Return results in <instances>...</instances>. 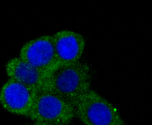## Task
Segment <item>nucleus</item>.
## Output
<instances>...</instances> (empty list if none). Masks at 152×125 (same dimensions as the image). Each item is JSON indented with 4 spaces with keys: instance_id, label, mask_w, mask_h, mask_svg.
I'll return each instance as SVG.
<instances>
[{
    "instance_id": "1",
    "label": "nucleus",
    "mask_w": 152,
    "mask_h": 125,
    "mask_svg": "<svg viewBox=\"0 0 152 125\" xmlns=\"http://www.w3.org/2000/svg\"><path fill=\"white\" fill-rule=\"evenodd\" d=\"M90 72L86 64L78 62L58 64L50 72L44 90L60 96L75 107L91 89Z\"/></svg>"
},
{
    "instance_id": "2",
    "label": "nucleus",
    "mask_w": 152,
    "mask_h": 125,
    "mask_svg": "<svg viewBox=\"0 0 152 125\" xmlns=\"http://www.w3.org/2000/svg\"><path fill=\"white\" fill-rule=\"evenodd\" d=\"M74 108L75 116L84 125H126L117 108L93 90L88 91Z\"/></svg>"
},
{
    "instance_id": "3",
    "label": "nucleus",
    "mask_w": 152,
    "mask_h": 125,
    "mask_svg": "<svg viewBox=\"0 0 152 125\" xmlns=\"http://www.w3.org/2000/svg\"><path fill=\"white\" fill-rule=\"evenodd\" d=\"M75 116V108L48 90L37 93L27 117L35 122L68 125Z\"/></svg>"
},
{
    "instance_id": "4",
    "label": "nucleus",
    "mask_w": 152,
    "mask_h": 125,
    "mask_svg": "<svg viewBox=\"0 0 152 125\" xmlns=\"http://www.w3.org/2000/svg\"><path fill=\"white\" fill-rule=\"evenodd\" d=\"M19 58L38 70L50 73L58 65L52 35H45L26 42Z\"/></svg>"
},
{
    "instance_id": "5",
    "label": "nucleus",
    "mask_w": 152,
    "mask_h": 125,
    "mask_svg": "<svg viewBox=\"0 0 152 125\" xmlns=\"http://www.w3.org/2000/svg\"><path fill=\"white\" fill-rule=\"evenodd\" d=\"M37 93L21 82L9 78L0 90V104L10 113L27 116Z\"/></svg>"
},
{
    "instance_id": "6",
    "label": "nucleus",
    "mask_w": 152,
    "mask_h": 125,
    "mask_svg": "<svg viewBox=\"0 0 152 125\" xmlns=\"http://www.w3.org/2000/svg\"><path fill=\"white\" fill-rule=\"evenodd\" d=\"M58 64L78 62L84 53L86 40L82 34L64 29L52 35Z\"/></svg>"
},
{
    "instance_id": "7",
    "label": "nucleus",
    "mask_w": 152,
    "mask_h": 125,
    "mask_svg": "<svg viewBox=\"0 0 152 125\" xmlns=\"http://www.w3.org/2000/svg\"><path fill=\"white\" fill-rule=\"evenodd\" d=\"M10 77L21 82L37 93L44 90L49 73L38 70L19 57L10 59L5 66Z\"/></svg>"
},
{
    "instance_id": "8",
    "label": "nucleus",
    "mask_w": 152,
    "mask_h": 125,
    "mask_svg": "<svg viewBox=\"0 0 152 125\" xmlns=\"http://www.w3.org/2000/svg\"><path fill=\"white\" fill-rule=\"evenodd\" d=\"M34 125H64L58 124H48V123H41V122H35Z\"/></svg>"
},
{
    "instance_id": "9",
    "label": "nucleus",
    "mask_w": 152,
    "mask_h": 125,
    "mask_svg": "<svg viewBox=\"0 0 152 125\" xmlns=\"http://www.w3.org/2000/svg\"><path fill=\"white\" fill-rule=\"evenodd\" d=\"M31 125V124H26V125Z\"/></svg>"
}]
</instances>
